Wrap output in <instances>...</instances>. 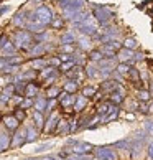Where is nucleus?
Segmentation results:
<instances>
[{
  "mask_svg": "<svg viewBox=\"0 0 153 160\" xmlns=\"http://www.w3.org/2000/svg\"><path fill=\"white\" fill-rule=\"evenodd\" d=\"M51 20H53V12L46 5H40L35 12L26 13V22H36V23H41L45 27L50 25Z\"/></svg>",
  "mask_w": 153,
  "mask_h": 160,
  "instance_id": "f257e3e1",
  "label": "nucleus"
},
{
  "mask_svg": "<svg viewBox=\"0 0 153 160\" xmlns=\"http://www.w3.org/2000/svg\"><path fill=\"white\" fill-rule=\"evenodd\" d=\"M33 43H35V41H33V35L28 30H20V32H17L15 37H13V45H15L17 50L28 51L31 48Z\"/></svg>",
  "mask_w": 153,
  "mask_h": 160,
  "instance_id": "f03ea898",
  "label": "nucleus"
},
{
  "mask_svg": "<svg viewBox=\"0 0 153 160\" xmlns=\"http://www.w3.org/2000/svg\"><path fill=\"white\" fill-rule=\"evenodd\" d=\"M78 30L86 35V37H92L94 33L97 32V20L96 18H91V17H87L84 22L78 23Z\"/></svg>",
  "mask_w": 153,
  "mask_h": 160,
  "instance_id": "7ed1b4c3",
  "label": "nucleus"
},
{
  "mask_svg": "<svg viewBox=\"0 0 153 160\" xmlns=\"http://www.w3.org/2000/svg\"><path fill=\"white\" fill-rule=\"evenodd\" d=\"M112 12H110L107 7H96V10H94V18L97 20V23H101V25H107V23L112 20Z\"/></svg>",
  "mask_w": 153,
  "mask_h": 160,
  "instance_id": "20e7f679",
  "label": "nucleus"
},
{
  "mask_svg": "<svg viewBox=\"0 0 153 160\" xmlns=\"http://www.w3.org/2000/svg\"><path fill=\"white\" fill-rule=\"evenodd\" d=\"M58 122H60V114H58V112H50L48 121L43 124L45 134H53V132H55V130H56V126H58Z\"/></svg>",
  "mask_w": 153,
  "mask_h": 160,
  "instance_id": "39448f33",
  "label": "nucleus"
},
{
  "mask_svg": "<svg viewBox=\"0 0 153 160\" xmlns=\"http://www.w3.org/2000/svg\"><path fill=\"white\" fill-rule=\"evenodd\" d=\"M73 153H79V155H87L94 150V145L89 144V142H74L73 145Z\"/></svg>",
  "mask_w": 153,
  "mask_h": 160,
  "instance_id": "423d86ee",
  "label": "nucleus"
},
{
  "mask_svg": "<svg viewBox=\"0 0 153 160\" xmlns=\"http://www.w3.org/2000/svg\"><path fill=\"white\" fill-rule=\"evenodd\" d=\"M96 157L102 160H117V153L112 147H99L96 149Z\"/></svg>",
  "mask_w": 153,
  "mask_h": 160,
  "instance_id": "0eeeda50",
  "label": "nucleus"
},
{
  "mask_svg": "<svg viewBox=\"0 0 153 160\" xmlns=\"http://www.w3.org/2000/svg\"><path fill=\"white\" fill-rule=\"evenodd\" d=\"M26 142V129H18L17 127V132L13 135V139L10 140L12 147H22Z\"/></svg>",
  "mask_w": 153,
  "mask_h": 160,
  "instance_id": "6e6552de",
  "label": "nucleus"
},
{
  "mask_svg": "<svg viewBox=\"0 0 153 160\" xmlns=\"http://www.w3.org/2000/svg\"><path fill=\"white\" fill-rule=\"evenodd\" d=\"M41 78L43 79H46V81H55L56 78H58V71H56V68H53V66H46V68H43L41 69Z\"/></svg>",
  "mask_w": 153,
  "mask_h": 160,
  "instance_id": "1a4fd4ad",
  "label": "nucleus"
},
{
  "mask_svg": "<svg viewBox=\"0 0 153 160\" xmlns=\"http://www.w3.org/2000/svg\"><path fill=\"white\" fill-rule=\"evenodd\" d=\"M46 45H43V43H36L33 46V48H30L28 51H30V58H40V56H43L45 53H46Z\"/></svg>",
  "mask_w": 153,
  "mask_h": 160,
  "instance_id": "9d476101",
  "label": "nucleus"
},
{
  "mask_svg": "<svg viewBox=\"0 0 153 160\" xmlns=\"http://www.w3.org/2000/svg\"><path fill=\"white\" fill-rule=\"evenodd\" d=\"M117 53H119V60H120L122 63H127V61L130 63V61L133 60V55H135V53H133L132 50H128V48H120Z\"/></svg>",
  "mask_w": 153,
  "mask_h": 160,
  "instance_id": "9b49d317",
  "label": "nucleus"
},
{
  "mask_svg": "<svg viewBox=\"0 0 153 160\" xmlns=\"http://www.w3.org/2000/svg\"><path fill=\"white\" fill-rule=\"evenodd\" d=\"M60 101H61V106H63V108H64V109H68V108H71V106H74L76 94H73V92H66Z\"/></svg>",
  "mask_w": 153,
  "mask_h": 160,
  "instance_id": "f8f14e48",
  "label": "nucleus"
},
{
  "mask_svg": "<svg viewBox=\"0 0 153 160\" xmlns=\"http://www.w3.org/2000/svg\"><path fill=\"white\" fill-rule=\"evenodd\" d=\"M10 135L5 132V130H0V152H3V150H7L8 147H10Z\"/></svg>",
  "mask_w": 153,
  "mask_h": 160,
  "instance_id": "ddd939ff",
  "label": "nucleus"
},
{
  "mask_svg": "<svg viewBox=\"0 0 153 160\" xmlns=\"http://www.w3.org/2000/svg\"><path fill=\"white\" fill-rule=\"evenodd\" d=\"M117 89H119V91H112V94H110V102L115 104V106L120 104V102H123V94H125L120 86L117 88Z\"/></svg>",
  "mask_w": 153,
  "mask_h": 160,
  "instance_id": "4468645a",
  "label": "nucleus"
},
{
  "mask_svg": "<svg viewBox=\"0 0 153 160\" xmlns=\"http://www.w3.org/2000/svg\"><path fill=\"white\" fill-rule=\"evenodd\" d=\"M46 104H48V98H36V99H33V108H35V111L45 112V111H46Z\"/></svg>",
  "mask_w": 153,
  "mask_h": 160,
  "instance_id": "2eb2a0df",
  "label": "nucleus"
},
{
  "mask_svg": "<svg viewBox=\"0 0 153 160\" xmlns=\"http://www.w3.org/2000/svg\"><path fill=\"white\" fill-rule=\"evenodd\" d=\"M3 124H5V127H7L8 130H17V127H18V121H17V117L15 116H7V117H3Z\"/></svg>",
  "mask_w": 153,
  "mask_h": 160,
  "instance_id": "dca6fc26",
  "label": "nucleus"
},
{
  "mask_svg": "<svg viewBox=\"0 0 153 160\" xmlns=\"http://www.w3.org/2000/svg\"><path fill=\"white\" fill-rule=\"evenodd\" d=\"M23 94H25V98H35L38 94V86L35 84V82H28V84L25 86Z\"/></svg>",
  "mask_w": 153,
  "mask_h": 160,
  "instance_id": "f3484780",
  "label": "nucleus"
},
{
  "mask_svg": "<svg viewBox=\"0 0 153 160\" xmlns=\"http://www.w3.org/2000/svg\"><path fill=\"white\" fill-rule=\"evenodd\" d=\"M2 55L3 56H13V55H17V48H15V45L13 43H10V41H7L2 48Z\"/></svg>",
  "mask_w": 153,
  "mask_h": 160,
  "instance_id": "a211bd4d",
  "label": "nucleus"
},
{
  "mask_svg": "<svg viewBox=\"0 0 153 160\" xmlns=\"http://www.w3.org/2000/svg\"><path fill=\"white\" fill-rule=\"evenodd\" d=\"M117 116H119V108H117V106L114 104L112 108L109 109L107 114L104 116V122H112V121H115V119H117Z\"/></svg>",
  "mask_w": 153,
  "mask_h": 160,
  "instance_id": "6ab92c4d",
  "label": "nucleus"
},
{
  "mask_svg": "<svg viewBox=\"0 0 153 160\" xmlns=\"http://www.w3.org/2000/svg\"><path fill=\"white\" fill-rule=\"evenodd\" d=\"M87 106V98L84 96H76V101H74V111L76 112H81Z\"/></svg>",
  "mask_w": 153,
  "mask_h": 160,
  "instance_id": "aec40b11",
  "label": "nucleus"
},
{
  "mask_svg": "<svg viewBox=\"0 0 153 160\" xmlns=\"http://www.w3.org/2000/svg\"><path fill=\"white\" fill-rule=\"evenodd\" d=\"M55 132H58V134H69V121L60 119V122H58Z\"/></svg>",
  "mask_w": 153,
  "mask_h": 160,
  "instance_id": "412c9836",
  "label": "nucleus"
},
{
  "mask_svg": "<svg viewBox=\"0 0 153 160\" xmlns=\"http://www.w3.org/2000/svg\"><path fill=\"white\" fill-rule=\"evenodd\" d=\"M13 23L18 28H23L25 27V23H26V13L25 12H20V13H17L15 15V18H13Z\"/></svg>",
  "mask_w": 153,
  "mask_h": 160,
  "instance_id": "4be33fe9",
  "label": "nucleus"
},
{
  "mask_svg": "<svg viewBox=\"0 0 153 160\" xmlns=\"http://www.w3.org/2000/svg\"><path fill=\"white\" fill-rule=\"evenodd\" d=\"M43 112H40V111H35L33 112V122H35V127L36 129H43Z\"/></svg>",
  "mask_w": 153,
  "mask_h": 160,
  "instance_id": "5701e85b",
  "label": "nucleus"
},
{
  "mask_svg": "<svg viewBox=\"0 0 153 160\" xmlns=\"http://www.w3.org/2000/svg\"><path fill=\"white\" fill-rule=\"evenodd\" d=\"M61 45H74V41H76V37H74V33L73 32H68V33H64L61 35Z\"/></svg>",
  "mask_w": 153,
  "mask_h": 160,
  "instance_id": "b1692460",
  "label": "nucleus"
},
{
  "mask_svg": "<svg viewBox=\"0 0 153 160\" xmlns=\"http://www.w3.org/2000/svg\"><path fill=\"white\" fill-rule=\"evenodd\" d=\"M48 66V61L43 60V58H33V61H31V68L33 69H43Z\"/></svg>",
  "mask_w": 153,
  "mask_h": 160,
  "instance_id": "393cba45",
  "label": "nucleus"
},
{
  "mask_svg": "<svg viewBox=\"0 0 153 160\" xmlns=\"http://www.w3.org/2000/svg\"><path fill=\"white\" fill-rule=\"evenodd\" d=\"M38 139V129L36 127H26V142H35Z\"/></svg>",
  "mask_w": 153,
  "mask_h": 160,
  "instance_id": "a878e982",
  "label": "nucleus"
},
{
  "mask_svg": "<svg viewBox=\"0 0 153 160\" xmlns=\"http://www.w3.org/2000/svg\"><path fill=\"white\" fill-rule=\"evenodd\" d=\"M120 84H119V82H117V81H114V79H109V81H104L102 82V86H101V89L102 91H107V89H117V88H119Z\"/></svg>",
  "mask_w": 153,
  "mask_h": 160,
  "instance_id": "bb28decb",
  "label": "nucleus"
},
{
  "mask_svg": "<svg viewBox=\"0 0 153 160\" xmlns=\"http://www.w3.org/2000/svg\"><path fill=\"white\" fill-rule=\"evenodd\" d=\"M63 91H66V92H76V91H78V82H76L74 79L68 81L66 84L63 86Z\"/></svg>",
  "mask_w": 153,
  "mask_h": 160,
  "instance_id": "cd10ccee",
  "label": "nucleus"
},
{
  "mask_svg": "<svg viewBox=\"0 0 153 160\" xmlns=\"http://www.w3.org/2000/svg\"><path fill=\"white\" fill-rule=\"evenodd\" d=\"M76 66V60H69V61H64L60 64V69H61V73H68L69 69H73Z\"/></svg>",
  "mask_w": 153,
  "mask_h": 160,
  "instance_id": "c85d7f7f",
  "label": "nucleus"
},
{
  "mask_svg": "<svg viewBox=\"0 0 153 160\" xmlns=\"http://www.w3.org/2000/svg\"><path fill=\"white\" fill-rule=\"evenodd\" d=\"M112 102H102V104H99V108H97V114L99 116H105L109 112V109L112 108Z\"/></svg>",
  "mask_w": 153,
  "mask_h": 160,
  "instance_id": "c756f323",
  "label": "nucleus"
},
{
  "mask_svg": "<svg viewBox=\"0 0 153 160\" xmlns=\"http://www.w3.org/2000/svg\"><path fill=\"white\" fill-rule=\"evenodd\" d=\"M117 68V73H119L120 76H125L127 73H128V71H130V63H120L119 64V66H115Z\"/></svg>",
  "mask_w": 153,
  "mask_h": 160,
  "instance_id": "7c9ffc66",
  "label": "nucleus"
},
{
  "mask_svg": "<svg viewBox=\"0 0 153 160\" xmlns=\"http://www.w3.org/2000/svg\"><path fill=\"white\" fill-rule=\"evenodd\" d=\"M50 25H51L53 28H56V30H60V28L64 27V20L61 18V17H55V15H53V20H51Z\"/></svg>",
  "mask_w": 153,
  "mask_h": 160,
  "instance_id": "2f4dec72",
  "label": "nucleus"
},
{
  "mask_svg": "<svg viewBox=\"0 0 153 160\" xmlns=\"http://www.w3.org/2000/svg\"><path fill=\"white\" fill-rule=\"evenodd\" d=\"M82 96L87 98V99H91L96 96V89H94L92 86H86V88H82Z\"/></svg>",
  "mask_w": 153,
  "mask_h": 160,
  "instance_id": "473e14b6",
  "label": "nucleus"
},
{
  "mask_svg": "<svg viewBox=\"0 0 153 160\" xmlns=\"http://www.w3.org/2000/svg\"><path fill=\"white\" fill-rule=\"evenodd\" d=\"M79 46H81V50H89L91 48V40H89V37H82V38H79Z\"/></svg>",
  "mask_w": 153,
  "mask_h": 160,
  "instance_id": "72a5a7b5",
  "label": "nucleus"
},
{
  "mask_svg": "<svg viewBox=\"0 0 153 160\" xmlns=\"http://www.w3.org/2000/svg\"><path fill=\"white\" fill-rule=\"evenodd\" d=\"M86 74H87V78H97L99 76V69L97 68H94V66H86Z\"/></svg>",
  "mask_w": 153,
  "mask_h": 160,
  "instance_id": "f704fd0d",
  "label": "nucleus"
},
{
  "mask_svg": "<svg viewBox=\"0 0 153 160\" xmlns=\"http://www.w3.org/2000/svg\"><path fill=\"white\" fill-rule=\"evenodd\" d=\"M60 92H61L60 88H50L48 94H46V98H48V99H56L58 96H60Z\"/></svg>",
  "mask_w": 153,
  "mask_h": 160,
  "instance_id": "c9c22d12",
  "label": "nucleus"
},
{
  "mask_svg": "<svg viewBox=\"0 0 153 160\" xmlns=\"http://www.w3.org/2000/svg\"><path fill=\"white\" fill-rule=\"evenodd\" d=\"M22 109H30L33 108V98H25V99H22V102L18 104Z\"/></svg>",
  "mask_w": 153,
  "mask_h": 160,
  "instance_id": "e433bc0d",
  "label": "nucleus"
},
{
  "mask_svg": "<svg viewBox=\"0 0 153 160\" xmlns=\"http://www.w3.org/2000/svg\"><path fill=\"white\" fill-rule=\"evenodd\" d=\"M89 58H91L92 61H101L102 58H104V53H102V50H101V51H99V50H96V51H91Z\"/></svg>",
  "mask_w": 153,
  "mask_h": 160,
  "instance_id": "4c0bfd02",
  "label": "nucleus"
},
{
  "mask_svg": "<svg viewBox=\"0 0 153 160\" xmlns=\"http://www.w3.org/2000/svg\"><path fill=\"white\" fill-rule=\"evenodd\" d=\"M135 46H137V41H135L133 38H127L125 41H123V48H128V50H133Z\"/></svg>",
  "mask_w": 153,
  "mask_h": 160,
  "instance_id": "58836bf2",
  "label": "nucleus"
},
{
  "mask_svg": "<svg viewBox=\"0 0 153 160\" xmlns=\"http://www.w3.org/2000/svg\"><path fill=\"white\" fill-rule=\"evenodd\" d=\"M127 76H130V78H132V81H133V82L140 79V74H138V71L135 69V68H130V71H128V73H127Z\"/></svg>",
  "mask_w": 153,
  "mask_h": 160,
  "instance_id": "ea45409f",
  "label": "nucleus"
},
{
  "mask_svg": "<svg viewBox=\"0 0 153 160\" xmlns=\"http://www.w3.org/2000/svg\"><path fill=\"white\" fill-rule=\"evenodd\" d=\"M15 117H17V121L18 122H22V121H25V109H22V108H18L15 111Z\"/></svg>",
  "mask_w": 153,
  "mask_h": 160,
  "instance_id": "a19ab883",
  "label": "nucleus"
},
{
  "mask_svg": "<svg viewBox=\"0 0 153 160\" xmlns=\"http://www.w3.org/2000/svg\"><path fill=\"white\" fill-rule=\"evenodd\" d=\"M138 99L140 101H148L150 99V94H148V91H145V89H142V91H138Z\"/></svg>",
  "mask_w": 153,
  "mask_h": 160,
  "instance_id": "79ce46f5",
  "label": "nucleus"
},
{
  "mask_svg": "<svg viewBox=\"0 0 153 160\" xmlns=\"http://www.w3.org/2000/svg\"><path fill=\"white\" fill-rule=\"evenodd\" d=\"M61 50H63L64 53L73 55V53H74V45H61Z\"/></svg>",
  "mask_w": 153,
  "mask_h": 160,
  "instance_id": "37998d69",
  "label": "nucleus"
},
{
  "mask_svg": "<svg viewBox=\"0 0 153 160\" xmlns=\"http://www.w3.org/2000/svg\"><path fill=\"white\" fill-rule=\"evenodd\" d=\"M114 147H115V149H127L128 142L127 140H119V142H115V144H114Z\"/></svg>",
  "mask_w": 153,
  "mask_h": 160,
  "instance_id": "c03bdc74",
  "label": "nucleus"
},
{
  "mask_svg": "<svg viewBox=\"0 0 153 160\" xmlns=\"http://www.w3.org/2000/svg\"><path fill=\"white\" fill-rule=\"evenodd\" d=\"M61 64L60 58H51V60H48V66H53V68H58Z\"/></svg>",
  "mask_w": 153,
  "mask_h": 160,
  "instance_id": "a18cd8bd",
  "label": "nucleus"
},
{
  "mask_svg": "<svg viewBox=\"0 0 153 160\" xmlns=\"http://www.w3.org/2000/svg\"><path fill=\"white\" fill-rule=\"evenodd\" d=\"M145 132L153 135V121H148V122L145 124Z\"/></svg>",
  "mask_w": 153,
  "mask_h": 160,
  "instance_id": "49530a36",
  "label": "nucleus"
},
{
  "mask_svg": "<svg viewBox=\"0 0 153 160\" xmlns=\"http://www.w3.org/2000/svg\"><path fill=\"white\" fill-rule=\"evenodd\" d=\"M51 147H53V144H43L41 147H38V149H36V152H43L46 149H51Z\"/></svg>",
  "mask_w": 153,
  "mask_h": 160,
  "instance_id": "de8ad7c7",
  "label": "nucleus"
},
{
  "mask_svg": "<svg viewBox=\"0 0 153 160\" xmlns=\"http://www.w3.org/2000/svg\"><path fill=\"white\" fill-rule=\"evenodd\" d=\"M7 41H8V38L5 37V35H2V37H0V48H2V46L7 43Z\"/></svg>",
  "mask_w": 153,
  "mask_h": 160,
  "instance_id": "09e8293b",
  "label": "nucleus"
},
{
  "mask_svg": "<svg viewBox=\"0 0 153 160\" xmlns=\"http://www.w3.org/2000/svg\"><path fill=\"white\" fill-rule=\"evenodd\" d=\"M148 157L153 160V142H151V144L148 145Z\"/></svg>",
  "mask_w": 153,
  "mask_h": 160,
  "instance_id": "8fccbe9b",
  "label": "nucleus"
},
{
  "mask_svg": "<svg viewBox=\"0 0 153 160\" xmlns=\"http://www.w3.org/2000/svg\"><path fill=\"white\" fill-rule=\"evenodd\" d=\"M140 111H142V112H145V114H146V112H148V106H146V104H140V108H138Z\"/></svg>",
  "mask_w": 153,
  "mask_h": 160,
  "instance_id": "3c124183",
  "label": "nucleus"
},
{
  "mask_svg": "<svg viewBox=\"0 0 153 160\" xmlns=\"http://www.w3.org/2000/svg\"><path fill=\"white\" fill-rule=\"evenodd\" d=\"M8 10H10V7H8V5H3V7L0 8V15H3L5 12H8Z\"/></svg>",
  "mask_w": 153,
  "mask_h": 160,
  "instance_id": "603ef678",
  "label": "nucleus"
},
{
  "mask_svg": "<svg viewBox=\"0 0 153 160\" xmlns=\"http://www.w3.org/2000/svg\"><path fill=\"white\" fill-rule=\"evenodd\" d=\"M148 94H150V98H153V81H150V89H148Z\"/></svg>",
  "mask_w": 153,
  "mask_h": 160,
  "instance_id": "864d4df0",
  "label": "nucleus"
},
{
  "mask_svg": "<svg viewBox=\"0 0 153 160\" xmlns=\"http://www.w3.org/2000/svg\"><path fill=\"white\" fill-rule=\"evenodd\" d=\"M43 160H58L56 157H51V155H46V157H43Z\"/></svg>",
  "mask_w": 153,
  "mask_h": 160,
  "instance_id": "5fc2aeb1",
  "label": "nucleus"
},
{
  "mask_svg": "<svg viewBox=\"0 0 153 160\" xmlns=\"http://www.w3.org/2000/svg\"><path fill=\"white\" fill-rule=\"evenodd\" d=\"M26 160H40V158H26Z\"/></svg>",
  "mask_w": 153,
  "mask_h": 160,
  "instance_id": "6e6d98bb",
  "label": "nucleus"
},
{
  "mask_svg": "<svg viewBox=\"0 0 153 160\" xmlns=\"http://www.w3.org/2000/svg\"><path fill=\"white\" fill-rule=\"evenodd\" d=\"M60 2H61V0H60Z\"/></svg>",
  "mask_w": 153,
  "mask_h": 160,
  "instance_id": "4d7b16f0",
  "label": "nucleus"
}]
</instances>
